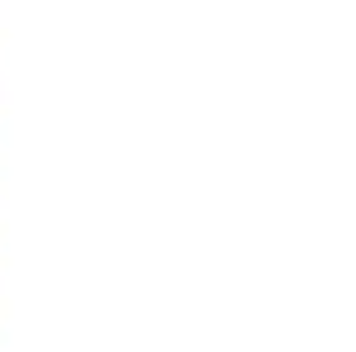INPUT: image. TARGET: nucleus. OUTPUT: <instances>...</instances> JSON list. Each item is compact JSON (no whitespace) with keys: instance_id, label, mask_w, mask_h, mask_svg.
Instances as JSON below:
<instances>
[]
</instances>
